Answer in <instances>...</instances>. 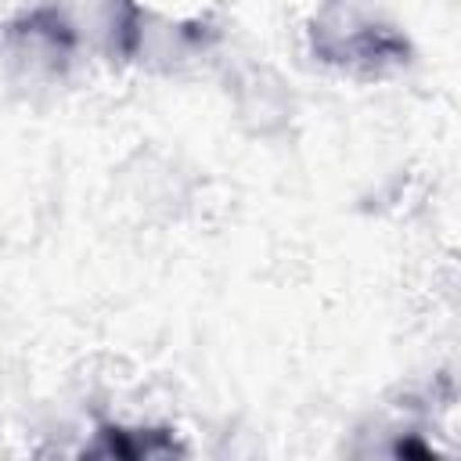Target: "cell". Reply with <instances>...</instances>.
<instances>
[{
	"mask_svg": "<svg viewBox=\"0 0 461 461\" xmlns=\"http://www.w3.org/2000/svg\"><path fill=\"white\" fill-rule=\"evenodd\" d=\"M7 47H11V58L29 65V72L58 76V72H65L72 50H76V32L61 18V11L36 7L7 25Z\"/></svg>",
	"mask_w": 461,
	"mask_h": 461,
	"instance_id": "6da1fadb",
	"label": "cell"
}]
</instances>
